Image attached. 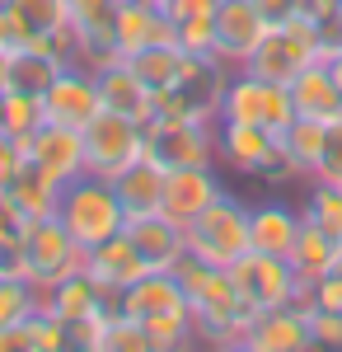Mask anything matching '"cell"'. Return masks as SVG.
<instances>
[{"label":"cell","mask_w":342,"mask_h":352,"mask_svg":"<svg viewBox=\"0 0 342 352\" xmlns=\"http://www.w3.org/2000/svg\"><path fill=\"white\" fill-rule=\"evenodd\" d=\"M211 19H216V56L225 66H235V71L258 52V43H263L267 28H272L253 0H216V14Z\"/></svg>","instance_id":"cell-13"},{"label":"cell","mask_w":342,"mask_h":352,"mask_svg":"<svg viewBox=\"0 0 342 352\" xmlns=\"http://www.w3.org/2000/svg\"><path fill=\"white\" fill-rule=\"evenodd\" d=\"M244 352H315V333H310V296L277 305L253 315Z\"/></svg>","instance_id":"cell-14"},{"label":"cell","mask_w":342,"mask_h":352,"mask_svg":"<svg viewBox=\"0 0 342 352\" xmlns=\"http://www.w3.org/2000/svg\"><path fill=\"white\" fill-rule=\"evenodd\" d=\"M113 310H117V305H113ZM113 310H99V315L71 324V352H104V329H108V315H113Z\"/></svg>","instance_id":"cell-41"},{"label":"cell","mask_w":342,"mask_h":352,"mask_svg":"<svg viewBox=\"0 0 342 352\" xmlns=\"http://www.w3.org/2000/svg\"><path fill=\"white\" fill-rule=\"evenodd\" d=\"M127 66H132L141 80L150 85V89H169L174 85V76H179V61H183V52L174 47V43H155V47H141V52H132V56H122Z\"/></svg>","instance_id":"cell-32"},{"label":"cell","mask_w":342,"mask_h":352,"mask_svg":"<svg viewBox=\"0 0 342 352\" xmlns=\"http://www.w3.org/2000/svg\"><path fill=\"white\" fill-rule=\"evenodd\" d=\"M150 5H159V10H164V0H150Z\"/></svg>","instance_id":"cell-53"},{"label":"cell","mask_w":342,"mask_h":352,"mask_svg":"<svg viewBox=\"0 0 342 352\" xmlns=\"http://www.w3.org/2000/svg\"><path fill=\"white\" fill-rule=\"evenodd\" d=\"M24 160H28V155L14 146V141H10V136H5V141H0V192L10 188V179L24 169Z\"/></svg>","instance_id":"cell-44"},{"label":"cell","mask_w":342,"mask_h":352,"mask_svg":"<svg viewBox=\"0 0 342 352\" xmlns=\"http://www.w3.org/2000/svg\"><path fill=\"white\" fill-rule=\"evenodd\" d=\"M310 300H315V305H328V310H342V249H338V263L315 282Z\"/></svg>","instance_id":"cell-43"},{"label":"cell","mask_w":342,"mask_h":352,"mask_svg":"<svg viewBox=\"0 0 342 352\" xmlns=\"http://www.w3.org/2000/svg\"><path fill=\"white\" fill-rule=\"evenodd\" d=\"M300 217L342 240V184L315 179V188H310V197H305V212H300Z\"/></svg>","instance_id":"cell-35"},{"label":"cell","mask_w":342,"mask_h":352,"mask_svg":"<svg viewBox=\"0 0 342 352\" xmlns=\"http://www.w3.org/2000/svg\"><path fill=\"white\" fill-rule=\"evenodd\" d=\"M146 155H155L164 169L216 164V122H202V118H155V122H146Z\"/></svg>","instance_id":"cell-10"},{"label":"cell","mask_w":342,"mask_h":352,"mask_svg":"<svg viewBox=\"0 0 342 352\" xmlns=\"http://www.w3.org/2000/svg\"><path fill=\"white\" fill-rule=\"evenodd\" d=\"M43 109H47V122H66V127H84L94 113L104 109L99 104V76L89 66L71 61L43 94Z\"/></svg>","instance_id":"cell-15"},{"label":"cell","mask_w":342,"mask_h":352,"mask_svg":"<svg viewBox=\"0 0 342 352\" xmlns=\"http://www.w3.org/2000/svg\"><path fill=\"white\" fill-rule=\"evenodd\" d=\"M174 43L179 52H216V19L211 14H192L174 24Z\"/></svg>","instance_id":"cell-38"},{"label":"cell","mask_w":342,"mask_h":352,"mask_svg":"<svg viewBox=\"0 0 342 352\" xmlns=\"http://www.w3.org/2000/svg\"><path fill=\"white\" fill-rule=\"evenodd\" d=\"M342 0H295V14L300 19H310V24H323L328 14H338Z\"/></svg>","instance_id":"cell-46"},{"label":"cell","mask_w":342,"mask_h":352,"mask_svg":"<svg viewBox=\"0 0 342 352\" xmlns=\"http://www.w3.org/2000/svg\"><path fill=\"white\" fill-rule=\"evenodd\" d=\"M71 61L52 47H14L10 52V89H24V94H47V85L66 71Z\"/></svg>","instance_id":"cell-30"},{"label":"cell","mask_w":342,"mask_h":352,"mask_svg":"<svg viewBox=\"0 0 342 352\" xmlns=\"http://www.w3.org/2000/svg\"><path fill=\"white\" fill-rule=\"evenodd\" d=\"M5 43L14 47H52L66 61H76L71 47V0H0Z\"/></svg>","instance_id":"cell-5"},{"label":"cell","mask_w":342,"mask_h":352,"mask_svg":"<svg viewBox=\"0 0 342 352\" xmlns=\"http://www.w3.org/2000/svg\"><path fill=\"white\" fill-rule=\"evenodd\" d=\"M164 14L179 24V19H192V14H216V0H164Z\"/></svg>","instance_id":"cell-45"},{"label":"cell","mask_w":342,"mask_h":352,"mask_svg":"<svg viewBox=\"0 0 342 352\" xmlns=\"http://www.w3.org/2000/svg\"><path fill=\"white\" fill-rule=\"evenodd\" d=\"M328 71H333V80L342 85V52H338V56H328Z\"/></svg>","instance_id":"cell-50"},{"label":"cell","mask_w":342,"mask_h":352,"mask_svg":"<svg viewBox=\"0 0 342 352\" xmlns=\"http://www.w3.org/2000/svg\"><path fill=\"white\" fill-rule=\"evenodd\" d=\"M61 192H66V184H56L52 174H43L33 160H24V169L10 179V188L0 192V197L24 221H43V217H56L61 212Z\"/></svg>","instance_id":"cell-26"},{"label":"cell","mask_w":342,"mask_h":352,"mask_svg":"<svg viewBox=\"0 0 342 352\" xmlns=\"http://www.w3.org/2000/svg\"><path fill=\"white\" fill-rule=\"evenodd\" d=\"M323 136H328V122H315V118H295V122H290V127L277 136V141H282L290 155L300 160V169L315 179L319 160H323Z\"/></svg>","instance_id":"cell-33"},{"label":"cell","mask_w":342,"mask_h":352,"mask_svg":"<svg viewBox=\"0 0 342 352\" xmlns=\"http://www.w3.org/2000/svg\"><path fill=\"white\" fill-rule=\"evenodd\" d=\"M71 47H76V61L89 66V71H104L113 61H122L117 5L113 0H80V5H71Z\"/></svg>","instance_id":"cell-12"},{"label":"cell","mask_w":342,"mask_h":352,"mask_svg":"<svg viewBox=\"0 0 342 352\" xmlns=\"http://www.w3.org/2000/svg\"><path fill=\"white\" fill-rule=\"evenodd\" d=\"M24 254H28V277H33V287H38V292L84 268V249L71 240V230L61 226V217L28 221Z\"/></svg>","instance_id":"cell-11"},{"label":"cell","mask_w":342,"mask_h":352,"mask_svg":"<svg viewBox=\"0 0 342 352\" xmlns=\"http://www.w3.org/2000/svg\"><path fill=\"white\" fill-rule=\"evenodd\" d=\"M84 174H99V179H117L132 160L146 155V127L122 118V113L99 109L84 127Z\"/></svg>","instance_id":"cell-7"},{"label":"cell","mask_w":342,"mask_h":352,"mask_svg":"<svg viewBox=\"0 0 342 352\" xmlns=\"http://www.w3.org/2000/svg\"><path fill=\"white\" fill-rule=\"evenodd\" d=\"M230 277H235V292L244 296V305H249L253 315H263V310H277V305H290V300H305V296H310V292L300 287L295 268H290V258L258 254V249L239 254L235 263H230Z\"/></svg>","instance_id":"cell-8"},{"label":"cell","mask_w":342,"mask_h":352,"mask_svg":"<svg viewBox=\"0 0 342 352\" xmlns=\"http://www.w3.org/2000/svg\"><path fill=\"white\" fill-rule=\"evenodd\" d=\"M164 179H169V169H164L155 155L132 160L117 179H113V188H117V197H122L127 217H150V212H159V202H164Z\"/></svg>","instance_id":"cell-27"},{"label":"cell","mask_w":342,"mask_h":352,"mask_svg":"<svg viewBox=\"0 0 342 352\" xmlns=\"http://www.w3.org/2000/svg\"><path fill=\"white\" fill-rule=\"evenodd\" d=\"M315 179L342 184V118H338V122H328V136H323V160H319Z\"/></svg>","instance_id":"cell-42"},{"label":"cell","mask_w":342,"mask_h":352,"mask_svg":"<svg viewBox=\"0 0 342 352\" xmlns=\"http://www.w3.org/2000/svg\"><path fill=\"white\" fill-rule=\"evenodd\" d=\"M28 352H71V329L61 324L56 315H47L43 305H38V315L28 320Z\"/></svg>","instance_id":"cell-37"},{"label":"cell","mask_w":342,"mask_h":352,"mask_svg":"<svg viewBox=\"0 0 342 352\" xmlns=\"http://www.w3.org/2000/svg\"><path fill=\"white\" fill-rule=\"evenodd\" d=\"M84 272L104 287V292H127L136 277H146V258L136 254V244L127 240V230H117V235H108L104 244H94V249H84Z\"/></svg>","instance_id":"cell-22"},{"label":"cell","mask_w":342,"mask_h":352,"mask_svg":"<svg viewBox=\"0 0 342 352\" xmlns=\"http://www.w3.org/2000/svg\"><path fill=\"white\" fill-rule=\"evenodd\" d=\"M117 310L146 324V320H159V315H183L192 305H187V292L179 287L174 272H146L127 292H117Z\"/></svg>","instance_id":"cell-21"},{"label":"cell","mask_w":342,"mask_h":352,"mask_svg":"<svg viewBox=\"0 0 342 352\" xmlns=\"http://www.w3.org/2000/svg\"><path fill=\"white\" fill-rule=\"evenodd\" d=\"M249 212H253V207H244L239 197L220 192L202 217H192L183 226L187 230V254H197L211 268H230L239 254L253 249V244H249Z\"/></svg>","instance_id":"cell-4"},{"label":"cell","mask_w":342,"mask_h":352,"mask_svg":"<svg viewBox=\"0 0 342 352\" xmlns=\"http://www.w3.org/2000/svg\"><path fill=\"white\" fill-rule=\"evenodd\" d=\"M43 305V292L28 277H0V329L5 324H28Z\"/></svg>","instance_id":"cell-34"},{"label":"cell","mask_w":342,"mask_h":352,"mask_svg":"<svg viewBox=\"0 0 342 352\" xmlns=\"http://www.w3.org/2000/svg\"><path fill=\"white\" fill-rule=\"evenodd\" d=\"M290 104H295V118L338 122V118H342V85L333 80L328 61H315V66H305V71L290 80Z\"/></svg>","instance_id":"cell-24"},{"label":"cell","mask_w":342,"mask_h":352,"mask_svg":"<svg viewBox=\"0 0 342 352\" xmlns=\"http://www.w3.org/2000/svg\"><path fill=\"white\" fill-rule=\"evenodd\" d=\"M0 141H5V118H0Z\"/></svg>","instance_id":"cell-52"},{"label":"cell","mask_w":342,"mask_h":352,"mask_svg":"<svg viewBox=\"0 0 342 352\" xmlns=\"http://www.w3.org/2000/svg\"><path fill=\"white\" fill-rule=\"evenodd\" d=\"M319 61V24L290 14L286 24H272L267 38L258 43V52L249 56L239 71L249 76H263V80H277V85H290L305 66Z\"/></svg>","instance_id":"cell-6"},{"label":"cell","mask_w":342,"mask_h":352,"mask_svg":"<svg viewBox=\"0 0 342 352\" xmlns=\"http://www.w3.org/2000/svg\"><path fill=\"white\" fill-rule=\"evenodd\" d=\"M10 89V52H0V94Z\"/></svg>","instance_id":"cell-49"},{"label":"cell","mask_w":342,"mask_h":352,"mask_svg":"<svg viewBox=\"0 0 342 352\" xmlns=\"http://www.w3.org/2000/svg\"><path fill=\"white\" fill-rule=\"evenodd\" d=\"M113 305H117V296L104 292L84 268L71 272V277H61V282H52V287H43V310L56 315L66 329L80 324V320H89V315H99V310H113Z\"/></svg>","instance_id":"cell-19"},{"label":"cell","mask_w":342,"mask_h":352,"mask_svg":"<svg viewBox=\"0 0 342 352\" xmlns=\"http://www.w3.org/2000/svg\"><path fill=\"white\" fill-rule=\"evenodd\" d=\"M338 249H342L338 235H328V230H319V226H310V221L300 217V235L290 244V268H295L305 292H315V282L338 263Z\"/></svg>","instance_id":"cell-29"},{"label":"cell","mask_w":342,"mask_h":352,"mask_svg":"<svg viewBox=\"0 0 342 352\" xmlns=\"http://www.w3.org/2000/svg\"><path fill=\"white\" fill-rule=\"evenodd\" d=\"M56 217H61V226L71 230V240L80 249H94V244H104L108 235H117L127 226V207H122V197L113 188V179L80 174V179L66 184Z\"/></svg>","instance_id":"cell-3"},{"label":"cell","mask_w":342,"mask_h":352,"mask_svg":"<svg viewBox=\"0 0 342 352\" xmlns=\"http://www.w3.org/2000/svg\"><path fill=\"white\" fill-rule=\"evenodd\" d=\"M99 76V104L108 113H122V118H132V122H150L155 118V89L136 76L127 61H113L104 71H94Z\"/></svg>","instance_id":"cell-23"},{"label":"cell","mask_w":342,"mask_h":352,"mask_svg":"<svg viewBox=\"0 0 342 352\" xmlns=\"http://www.w3.org/2000/svg\"><path fill=\"white\" fill-rule=\"evenodd\" d=\"M310 333H315V348H342V310L310 300Z\"/></svg>","instance_id":"cell-40"},{"label":"cell","mask_w":342,"mask_h":352,"mask_svg":"<svg viewBox=\"0 0 342 352\" xmlns=\"http://www.w3.org/2000/svg\"><path fill=\"white\" fill-rule=\"evenodd\" d=\"M127 240L136 244V254L146 258L150 272H174V263L187 254V230L174 217L164 212H150V217H127Z\"/></svg>","instance_id":"cell-16"},{"label":"cell","mask_w":342,"mask_h":352,"mask_svg":"<svg viewBox=\"0 0 342 352\" xmlns=\"http://www.w3.org/2000/svg\"><path fill=\"white\" fill-rule=\"evenodd\" d=\"M28 324H5L0 329V352H28Z\"/></svg>","instance_id":"cell-47"},{"label":"cell","mask_w":342,"mask_h":352,"mask_svg":"<svg viewBox=\"0 0 342 352\" xmlns=\"http://www.w3.org/2000/svg\"><path fill=\"white\" fill-rule=\"evenodd\" d=\"M258 179H263L267 188H286V184H295V179H310V174H305V169H300V160H295V155H290L286 146L277 141V151H272V155L263 160Z\"/></svg>","instance_id":"cell-39"},{"label":"cell","mask_w":342,"mask_h":352,"mask_svg":"<svg viewBox=\"0 0 342 352\" xmlns=\"http://www.w3.org/2000/svg\"><path fill=\"white\" fill-rule=\"evenodd\" d=\"M225 192V184L216 179V169L211 164H187V169H169V179H164V202H159V212L164 217H174L179 226H187L192 217H202L211 202Z\"/></svg>","instance_id":"cell-18"},{"label":"cell","mask_w":342,"mask_h":352,"mask_svg":"<svg viewBox=\"0 0 342 352\" xmlns=\"http://www.w3.org/2000/svg\"><path fill=\"white\" fill-rule=\"evenodd\" d=\"M24 155L43 174H52L56 184H71L84 174V136H80V127H66V122H43Z\"/></svg>","instance_id":"cell-17"},{"label":"cell","mask_w":342,"mask_h":352,"mask_svg":"<svg viewBox=\"0 0 342 352\" xmlns=\"http://www.w3.org/2000/svg\"><path fill=\"white\" fill-rule=\"evenodd\" d=\"M272 151H277V132L253 127V122H230V118L216 122V160L230 164L235 174L258 179V169H263V160Z\"/></svg>","instance_id":"cell-20"},{"label":"cell","mask_w":342,"mask_h":352,"mask_svg":"<svg viewBox=\"0 0 342 352\" xmlns=\"http://www.w3.org/2000/svg\"><path fill=\"white\" fill-rule=\"evenodd\" d=\"M104 352H150V333L141 320L113 310L108 315V329H104Z\"/></svg>","instance_id":"cell-36"},{"label":"cell","mask_w":342,"mask_h":352,"mask_svg":"<svg viewBox=\"0 0 342 352\" xmlns=\"http://www.w3.org/2000/svg\"><path fill=\"white\" fill-rule=\"evenodd\" d=\"M0 52H10V43H5V24H0Z\"/></svg>","instance_id":"cell-51"},{"label":"cell","mask_w":342,"mask_h":352,"mask_svg":"<svg viewBox=\"0 0 342 352\" xmlns=\"http://www.w3.org/2000/svg\"><path fill=\"white\" fill-rule=\"evenodd\" d=\"M300 235V212H290L286 202H263L249 212V244L258 254H277L290 258V244Z\"/></svg>","instance_id":"cell-28"},{"label":"cell","mask_w":342,"mask_h":352,"mask_svg":"<svg viewBox=\"0 0 342 352\" xmlns=\"http://www.w3.org/2000/svg\"><path fill=\"white\" fill-rule=\"evenodd\" d=\"M0 118H5V136L28 151V141L38 136V127L47 122V109H43V94H24V89H5L0 94Z\"/></svg>","instance_id":"cell-31"},{"label":"cell","mask_w":342,"mask_h":352,"mask_svg":"<svg viewBox=\"0 0 342 352\" xmlns=\"http://www.w3.org/2000/svg\"><path fill=\"white\" fill-rule=\"evenodd\" d=\"M230 76H235V66H225L216 52H183L174 85L155 94V118H202V122H220V104H225ZM155 118H150V122H155Z\"/></svg>","instance_id":"cell-2"},{"label":"cell","mask_w":342,"mask_h":352,"mask_svg":"<svg viewBox=\"0 0 342 352\" xmlns=\"http://www.w3.org/2000/svg\"><path fill=\"white\" fill-rule=\"evenodd\" d=\"M155 43H174V19L150 0H122L117 5V47H122V56L155 47Z\"/></svg>","instance_id":"cell-25"},{"label":"cell","mask_w":342,"mask_h":352,"mask_svg":"<svg viewBox=\"0 0 342 352\" xmlns=\"http://www.w3.org/2000/svg\"><path fill=\"white\" fill-rule=\"evenodd\" d=\"M258 10H263L267 24H286L290 14H295V0H253Z\"/></svg>","instance_id":"cell-48"},{"label":"cell","mask_w":342,"mask_h":352,"mask_svg":"<svg viewBox=\"0 0 342 352\" xmlns=\"http://www.w3.org/2000/svg\"><path fill=\"white\" fill-rule=\"evenodd\" d=\"M220 118H230V122H253V127H267V132L282 136L290 122H295L290 85L235 71V76H230V89H225V104H220Z\"/></svg>","instance_id":"cell-9"},{"label":"cell","mask_w":342,"mask_h":352,"mask_svg":"<svg viewBox=\"0 0 342 352\" xmlns=\"http://www.w3.org/2000/svg\"><path fill=\"white\" fill-rule=\"evenodd\" d=\"M174 277L187 292L192 305V324H197V343L211 348H244L249 324H253V310L244 305V296L235 292V277L230 268H211L197 254H183L174 263Z\"/></svg>","instance_id":"cell-1"}]
</instances>
